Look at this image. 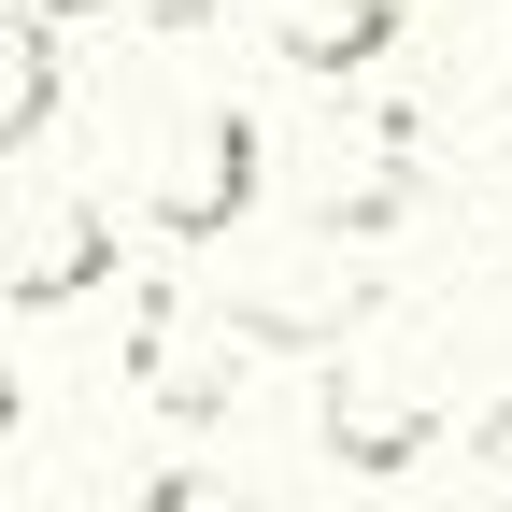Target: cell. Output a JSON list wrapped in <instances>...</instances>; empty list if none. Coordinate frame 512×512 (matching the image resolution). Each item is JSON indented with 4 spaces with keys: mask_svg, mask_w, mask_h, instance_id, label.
<instances>
[{
    "mask_svg": "<svg viewBox=\"0 0 512 512\" xmlns=\"http://www.w3.org/2000/svg\"><path fill=\"white\" fill-rule=\"evenodd\" d=\"M43 128H57V15L15 0V29H0V157H43Z\"/></svg>",
    "mask_w": 512,
    "mask_h": 512,
    "instance_id": "cell-6",
    "label": "cell"
},
{
    "mask_svg": "<svg viewBox=\"0 0 512 512\" xmlns=\"http://www.w3.org/2000/svg\"><path fill=\"white\" fill-rule=\"evenodd\" d=\"M470 456H484V484H498V512H512V413H498V427L470 441Z\"/></svg>",
    "mask_w": 512,
    "mask_h": 512,
    "instance_id": "cell-8",
    "label": "cell"
},
{
    "mask_svg": "<svg viewBox=\"0 0 512 512\" xmlns=\"http://www.w3.org/2000/svg\"><path fill=\"white\" fill-rule=\"evenodd\" d=\"M256 15H271V43L299 57V72H328V86L399 43V0H256Z\"/></svg>",
    "mask_w": 512,
    "mask_h": 512,
    "instance_id": "cell-4",
    "label": "cell"
},
{
    "mask_svg": "<svg viewBox=\"0 0 512 512\" xmlns=\"http://www.w3.org/2000/svg\"><path fill=\"white\" fill-rule=\"evenodd\" d=\"M100 271H114V214H100V200L29 214V242H15V299H29V313H57L72 285H100Z\"/></svg>",
    "mask_w": 512,
    "mask_h": 512,
    "instance_id": "cell-5",
    "label": "cell"
},
{
    "mask_svg": "<svg viewBox=\"0 0 512 512\" xmlns=\"http://www.w3.org/2000/svg\"><path fill=\"white\" fill-rule=\"evenodd\" d=\"M242 200H256V114H185V143L157 171V228L171 242H214Z\"/></svg>",
    "mask_w": 512,
    "mask_h": 512,
    "instance_id": "cell-3",
    "label": "cell"
},
{
    "mask_svg": "<svg viewBox=\"0 0 512 512\" xmlns=\"http://www.w3.org/2000/svg\"><path fill=\"white\" fill-rule=\"evenodd\" d=\"M427 427H441V413H427V370H413V342H370V356H342V384H328V456H342V470H399Z\"/></svg>",
    "mask_w": 512,
    "mask_h": 512,
    "instance_id": "cell-2",
    "label": "cell"
},
{
    "mask_svg": "<svg viewBox=\"0 0 512 512\" xmlns=\"http://www.w3.org/2000/svg\"><path fill=\"white\" fill-rule=\"evenodd\" d=\"M285 328L271 313H200V299H157L143 313V342H128V370H143V399L157 413H228V384L271 356Z\"/></svg>",
    "mask_w": 512,
    "mask_h": 512,
    "instance_id": "cell-1",
    "label": "cell"
},
{
    "mask_svg": "<svg viewBox=\"0 0 512 512\" xmlns=\"http://www.w3.org/2000/svg\"><path fill=\"white\" fill-rule=\"evenodd\" d=\"M143 512H256V498H242V484H214V470H157V484H143Z\"/></svg>",
    "mask_w": 512,
    "mask_h": 512,
    "instance_id": "cell-7",
    "label": "cell"
},
{
    "mask_svg": "<svg viewBox=\"0 0 512 512\" xmlns=\"http://www.w3.org/2000/svg\"><path fill=\"white\" fill-rule=\"evenodd\" d=\"M29 15H100V0H29Z\"/></svg>",
    "mask_w": 512,
    "mask_h": 512,
    "instance_id": "cell-9",
    "label": "cell"
}]
</instances>
